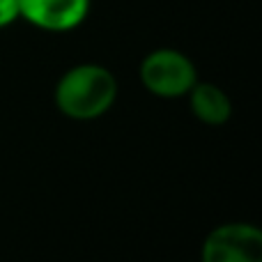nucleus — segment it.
<instances>
[{
  "label": "nucleus",
  "mask_w": 262,
  "mask_h": 262,
  "mask_svg": "<svg viewBox=\"0 0 262 262\" xmlns=\"http://www.w3.org/2000/svg\"><path fill=\"white\" fill-rule=\"evenodd\" d=\"M23 21L46 32H69L85 21L90 0H16Z\"/></svg>",
  "instance_id": "nucleus-4"
},
{
  "label": "nucleus",
  "mask_w": 262,
  "mask_h": 262,
  "mask_svg": "<svg viewBox=\"0 0 262 262\" xmlns=\"http://www.w3.org/2000/svg\"><path fill=\"white\" fill-rule=\"evenodd\" d=\"M200 262H262V230L253 223H221L205 237Z\"/></svg>",
  "instance_id": "nucleus-3"
},
{
  "label": "nucleus",
  "mask_w": 262,
  "mask_h": 262,
  "mask_svg": "<svg viewBox=\"0 0 262 262\" xmlns=\"http://www.w3.org/2000/svg\"><path fill=\"white\" fill-rule=\"evenodd\" d=\"M140 83L147 92L163 99L189 95L198 83V69L193 60L177 49H157L140 62Z\"/></svg>",
  "instance_id": "nucleus-2"
},
{
  "label": "nucleus",
  "mask_w": 262,
  "mask_h": 262,
  "mask_svg": "<svg viewBox=\"0 0 262 262\" xmlns=\"http://www.w3.org/2000/svg\"><path fill=\"white\" fill-rule=\"evenodd\" d=\"M18 3L16 0H0V30L7 26H12L14 21H18Z\"/></svg>",
  "instance_id": "nucleus-6"
},
{
  "label": "nucleus",
  "mask_w": 262,
  "mask_h": 262,
  "mask_svg": "<svg viewBox=\"0 0 262 262\" xmlns=\"http://www.w3.org/2000/svg\"><path fill=\"white\" fill-rule=\"evenodd\" d=\"M189 106L195 120L207 127H223L232 118V101L228 92L209 81H198L191 88Z\"/></svg>",
  "instance_id": "nucleus-5"
},
{
  "label": "nucleus",
  "mask_w": 262,
  "mask_h": 262,
  "mask_svg": "<svg viewBox=\"0 0 262 262\" xmlns=\"http://www.w3.org/2000/svg\"><path fill=\"white\" fill-rule=\"evenodd\" d=\"M118 99V78L108 67L83 62L67 69L55 83L53 101L69 120L88 122L113 108Z\"/></svg>",
  "instance_id": "nucleus-1"
}]
</instances>
